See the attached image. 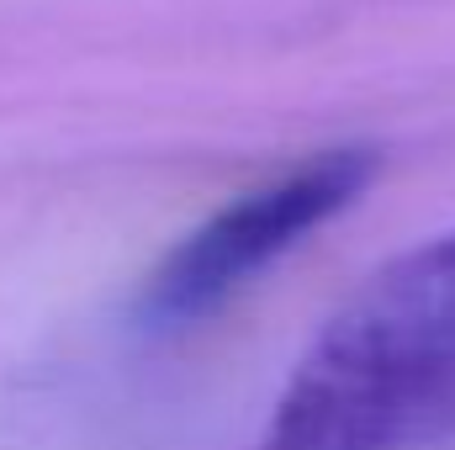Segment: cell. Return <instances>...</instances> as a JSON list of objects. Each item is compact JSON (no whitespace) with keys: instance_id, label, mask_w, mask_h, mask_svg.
<instances>
[{"instance_id":"7a4b0ae2","label":"cell","mask_w":455,"mask_h":450,"mask_svg":"<svg viewBox=\"0 0 455 450\" xmlns=\"http://www.w3.org/2000/svg\"><path fill=\"white\" fill-rule=\"evenodd\" d=\"M376 149H329L313 154L275 181L223 202L207 223H196L175 249L154 265L138 313L148 329H180L223 308L259 270L286 260L302 238L323 233L339 213H349L376 181Z\"/></svg>"},{"instance_id":"6da1fadb","label":"cell","mask_w":455,"mask_h":450,"mask_svg":"<svg viewBox=\"0 0 455 450\" xmlns=\"http://www.w3.org/2000/svg\"><path fill=\"white\" fill-rule=\"evenodd\" d=\"M455 435V233L371 270L302 350L259 450H435Z\"/></svg>"}]
</instances>
